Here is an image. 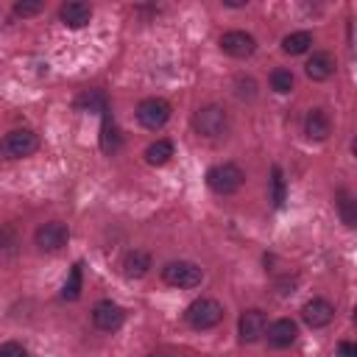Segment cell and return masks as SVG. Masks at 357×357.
<instances>
[{"label": "cell", "mask_w": 357, "mask_h": 357, "mask_svg": "<svg viewBox=\"0 0 357 357\" xmlns=\"http://www.w3.org/2000/svg\"><path fill=\"white\" fill-rule=\"evenodd\" d=\"M192 128H195V134H201L206 139L226 137V131H229V112L223 106H218V103H206V106H201L192 114Z\"/></svg>", "instance_id": "obj_1"}, {"label": "cell", "mask_w": 357, "mask_h": 357, "mask_svg": "<svg viewBox=\"0 0 357 357\" xmlns=\"http://www.w3.org/2000/svg\"><path fill=\"white\" fill-rule=\"evenodd\" d=\"M245 181V173L234 162H220L206 170V187L218 195H234Z\"/></svg>", "instance_id": "obj_2"}, {"label": "cell", "mask_w": 357, "mask_h": 357, "mask_svg": "<svg viewBox=\"0 0 357 357\" xmlns=\"http://www.w3.org/2000/svg\"><path fill=\"white\" fill-rule=\"evenodd\" d=\"M184 321L192 326V329H215L220 321H223V304L218 298H209V296H201L195 298L187 310H184Z\"/></svg>", "instance_id": "obj_3"}, {"label": "cell", "mask_w": 357, "mask_h": 357, "mask_svg": "<svg viewBox=\"0 0 357 357\" xmlns=\"http://www.w3.org/2000/svg\"><path fill=\"white\" fill-rule=\"evenodd\" d=\"M162 282L170 287H178V290H192L204 282V271H201V265H195L190 259H173L162 268Z\"/></svg>", "instance_id": "obj_4"}, {"label": "cell", "mask_w": 357, "mask_h": 357, "mask_svg": "<svg viewBox=\"0 0 357 357\" xmlns=\"http://www.w3.org/2000/svg\"><path fill=\"white\" fill-rule=\"evenodd\" d=\"M36 148H39V137L31 128H14L0 139V153L6 159H25L36 153Z\"/></svg>", "instance_id": "obj_5"}, {"label": "cell", "mask_w": 357, "mask_h": 357, "mask_svg": "<svg viewBox=\"0 0 357 357\" xmlns=\"http://www.w3.org/2000/svg\"><path fill=\"white\" fill-rule=\"evenodd\" d=\"M170 114H173V109H170V103L165 98H145V100L137 103V120L148 131L165 128V123L170 120Z\"/></svg>", "instance_id": "obj_6"}, {"label": "cell", "mask_w": 357, "mask_h": 357, "mask_svg": "<svg viewBox=\"0 0 357 357\" xmlns=\"http://www.w3.org/2000/svg\"><path fill=\"white\" fill-rule=\"evenodd\" d=\"M67 240H70V229H67L61 220H47V223H42V226L33 231V243H36V248H39L42 254H56V251H61V248L67 245Z\"/></svg>", "instance_id": "obj_7"}, {"label": "cell", "mask_w": 357, "mask_h": 357, "mask_svg": "<svg viewBox=\"0 0 357 357\" xmlns=\"http://www.w3.org/2000/svg\"><path fill=\"white\" fill-rule=\"evenodd\" d=\"M123 321H126V310L112 298H100L92 307V324L100 332H117L123 326Z\"/></svg>", "instance_id": "obj_8"}, {"label": "cell", "mask_w": 357, "mask_h": 357, "mask_svg": "<svg viewBox=\"0 0 357 357\" xmlns=\"http://www.w3.org/2000/svg\"><path fill=\"white\" fill-rule=\"evenodd\" d=\"M265 326H268V318H265V312H262V310H257V307L243 310V315H240V321H237L240 343H248V346H251V343L262 340Z\"/></svg>", "instance_id": "obj_9"}, {"label": "cell", "mask_w": 357, "mask_h": 357, "mask_svg": "<svg viewBox=\"0 0 357 357\" xmlns=\"http://www.w3.org/2000/svg\"><path fill=\"white\" fill-rule=\"evenodd\" d=\"M332 318H335V304L326 301V298H321V296L310 298V301L301 307V321H304L310 329H324V326L332 324Z\"/></svg>", "instance_id": "obj_10"}, {"label": "cell", "mask_w": 357, "mask_h": 357, "mask_svg": "<svg viewBox=\"0 0 357 357\" xmlns=\"http://www.w3.org/2000/svg\"><path fill=\"white\" fill-rule=\"evenodd\" d=\"M220 50L231 59H248L257 50V39L245 31H226L220 36Z\"/></svg>", "instance_id": "obj_11"}, {"label": "cell", "mask_w": 357, "mask_h": 357, "mask_svg": "<svg viewBox=\"0 0 357 357\" xmlns=\"http://www.w3.org/2000/svg\"><path fill=\"white\" fill-rule=\"evenodd\" d=\"M265 332H268V346L271 349H287L298 337V326H296L293 318H276L273 324L265 326Z\"/></svg>", "instance_id": "obj_12"}, {"label": "cell", "mask_w": 357, "mask_h": 357, "mask_svg": "<svg viewBox=\"0 0 357 357\" xmlns=\"http://www.w3.org/2000/svg\"><path fill=\"white\" fill-rule=\"evenodd\" d=\"M335 70H337V61H335V56L326 53V50H315V53L307 59V64H304V73H307L310 81H326V78L335 75Z\"/></svg>", "instance_id": "obj_13"}, {"label": "cell", "mask_w": 357, "mask_h": 357, "mask_svg": "<svg viewBox=\"0 0 357 357\" xmlns=\"http://www.w3.org/2000/svg\"><path fill=\"white\" fill-rule=\"evenodd\" d=\"M59 20H61L67 28L78 31V28L89 25V20H92V6H89V3H81V0L61 3V8H59Z\"/></svg>", "instance_id": "obj_14"}, {"label": "cell", "mask_w": 357, "mask_h": 357, "mask_svg": "<svg viewBox=\"0 0 357 357\" xmlns=\"http://www.w3.org/2000/svg\"><path fill=\"white\" fill-rule=\"evenodd\" d=\"M120 268H123L126 279H142L153 268V259H151V254L145 248H131V251H126Z\"/></svg>", "instance_id": "obj_15"}, {"label": "cell", "mask_w": 357, "mask_h": 357, "mask_svg": "<svg viewBox=\"0 0 357 357\" xmlns=\"http://www.w3.org/2000/svg\"><path fill=\"white\" fill-rule=\"evenodd\" d=\"M304 134L307 139L312 142H324L329 134H332V120L324 109H310L307 117H304Z\"/></svg>", "instance_id": "obj_16"}, {"label": "cell", "mask_w": 357, "mask_h": 357, "mask_svg": "<svg viewBox=\"0 0 357 357\" xmlns=\"http://www.w3.org/2000/svg\"><path fill=\"white\" fill-rule=\"evenodd\" d=\"M120 148H123V134H120L117 123L112 120V114L103 112V123H100V151L109 153V156H114Z\"/></svg>", "instance_id": "obj_17"}, {"label": "cell", "mask_w": 357, "mask_h": 357, "mask_svg": "<svg viewBox=\"0 0 357 357\" xmlns=\"http://www.w3.org/2000/svg\"><path fill=\"white\" fill-rule=\"evenodd\" d=\"M312 47V33L310 31H293L287 36H282V50L287 56H301Z\"/></svg>", "instance_id": "obj_18"}, {"label": "cell", "mask_w": 357, "mask_h": 357, "mask_svg": "<svg viewBox=\"0 0 357 357\" xmlns=\"http://www.w3.org/2000/svg\"><path fill=\"white\" fill-rule=\"evenodd\" d=\"M75 106H78L81 112H92V114L109 112V100H106V95H103L100 89H86V92L75 100Z\"/></svg>", "instance_id": "obj_19"}, {"label": "cell", "mask_w": 357, "mask_h": 357, "mask_svg": "<svg viewBox=\"0 0 357 357\" xmlns=\"http://www.w3.org/2000/svg\"><path fill=\"white\" fill-rule=\"evenodd\" d=\"M170 156H173V142H170V139H156V142H151V145L145 148V162L153 165V167L167 165Z\"/></svg>", "instance_id": "obj_20"}, {"label": "cell", "mask_w": 357, "mask_h": 357, "mask_svg": "<svg viewBox=\"0 0 357 357\" xmlns=\"http://www.w3.org/2000/svg\"><path fill=\"white\" fill-rule=\"evenodd\" d=\"M81 290H84V265L75 262V265L70 268V276H67L64 287H61V298H64V301H75V298L81 296Z\"/></svg>", "instance_id": "obj_21"}, {"label": "cell", "mask_w": 357, "mask_h": 357, "mask_svg": "<svg viewBox=\"0 0 357 357\" xmlns=\"http://www.w3.org/2000/svg\"><path fill=\"white\" fill-rule=\"evenodd\" d=\"M337 212H340L343 226H349V229H354V226H357V201H354L346 190H340V192H337Z\"/></svg>", "instance_id": "obj_22"}, {"label": "cell", "mask_w": 357, "mask_h": 357, "mask_svg": "<svg viewBox=\"0 0 357 357\" xmlns=\"http://www.w3.org/2000/svg\"><path fill=\"white\" fill-rule=\"evenodd\" d=\"M293 84H296V75H293L287 67H276V70L271 73V89H273V92L287 95V92L293 89Z\"/></svg>", "instance_id": "obj_23"}, {"label": "cell", "mask_w": 357, "mask_h": 357, "mask_svg": "<svg viewBox=\"0 0 357 357\" xmlns=\"http://www.w3.org/2000/svg\"><path fill=\"white\" fill-rule=\"evenodd\" d=\"M284 192H287V187H284L282 167H279V165H273V167H271V201H273V206H276V209L284 204Z\"/></svg>", "instance_id": "obj_24"}, {"label": "cell", "mask_w": 357, "mask_h": 357, "mask_svg": "<svg viewBox=\"0 0 357 357\" xmlns=\"http://www.w3.org/2000/svg\"><path fill=\"white\" fill-rule=\"evenodd\" d=\"M17 245H20V240H17V231H14V226L3 223V226H0V259L11 257V254L17 251Z\"/></svg>", "instance_id": "obj_25"}, {"label": "cell", "mask_w": 357, "mask_h": 357, "mask_svg": "<svg viewBox=\"0 0 357 357\" xmlns=\"http://www.w3.org/2000/svg\"><path fill=\"white\" fill-rule=\"evenodd\" d=\"M234 92H237L240 100H254V98H257V81H254L251 75H237Z\"/></svg>", "instance_id": "obj_26"}, {"label": "cell", "mask_w": 357, "mask_h": 357, "mask_svg": "<svg viewBox=\"0 0 357 357\" xmlns=\"http://www.w3.org/2000/svg\"><path fill=\"white\" fill-rule=\"evenodd\" d=\"M42 8H45V3H42V0H17L11 11H14L17 17H22V20H25V17H36Z\"/></svg>", "instance_id": "obj_27"}, {"label": "cell", "mask_w": 357, "mask_h": 357, "mask_svg": "<svg viewBox=\"0 0 357 357\" xmlns=\"http://www.w3.org/2000/svg\"><path fill=\"white\" fill-rule=\"evenodd\" d=\"M0 357H28V349L17 340H8V343L0 346Z\"/></svg>", "instance_id": "obj_28"}, {"label": "cell", "mask_w": 357, "mask_h": 357, "mask_svg": "<svg viewBox=\"0 0 357 357\" xmlns=\"http://www.w3.org/2000/svg\"><path fill=\"white\" fill-rule=\"evenodd\" d=\"M296 284H298V276H284V279L276 282V290L282 296H290V293H296Z\"/></svg>", "instance_id": "obj_29"}, {"label": "cell", "mask_w": 357, "mask_h": 357, "mask_svg": "<svg viewBox=\"0 0 357 357\" xmlns=\"http://www.w3.org/2000/svg\"><path fill=\"white\" fill-rule=\"evenodd\" d=\"M337 357H357V343L340 340V343H337Z\"/></svg>", "instance_id": "obj_30"}, {"label": "cell", "mask_w": 357, "mask_h": 357, "mask_svg": "<svg viewBox=\"0 0 357 357\" xmlns=\"http://www.w3.org/2000/svg\"><path fill=\"white\" fill-rule=\"evenodd\" d=\"M223 6L226 8H243V6H248V0H223Z\"/></svg>", "instance_id": "obj_31"}, {"label": "cell", "mask_w": 357, "mask_h": 357, "mask_svg": "<svg viewBox=\"0 0 357 357\" xmlns=\"http://www.w3.org/2000/svg\"><path fill=\"white\" fill-rule=\"evenodd\" d=\"M145 357H170V354H165V351H151V354H145Z\"/></svg>", "instance_id": "obj_32"}]
</instances>
